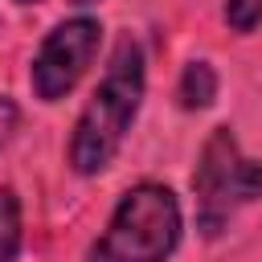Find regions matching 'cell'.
<instances>
[{"mask_svg":"<svg viewBox=\"0 0 262 262\" xmlns=\"http://www.w3.org/2000/svg\"><path fill=\"white\" fill-rule=\"evenodd\" d=\"M20 4H37V0H20Z\"/></svg>","mask_w":262,"mask_h":262,"instance_id":"obj_10","label":"cell"},{"mask_svg":"<svg viewBox=\"0 0 262 262\" xmlns=\"http://www.w3.org/2000/svg\"><path fill=\"white\" fill-rule=\"evenodd\" d=\"M20 250V201L12 188H0V262H12Z\"/></svg>","mask_w":262,"mask_h":262,"instance_id":"obj_6","label":"cell"},{"mask_svg":"<svg viewBox=\"0 0 262 262\" xmlns=\"http://www.w3.org/2000/svg\"><path fill=\"white\" fill-rule=\"evenodd\" d=\"M16 131V106L8 98H0V147L8 143V135Z\"/></svg>","mask_w":262,"mask_h":262,"instance_id":"obj_8","label":"cell"},{"mask_svg":"<svg viewBox=\"0 0 262 262\" xmlns=\"http://www.w3.org/2000/svg\"><path fill=\"white\" fill-rule=\"evenodd\" d=\"M98 37H102V29H98V20H90V16L61 20V25L41 41V49H37V57H33V90H37V98H45V102L66 98V94L78 86V78L86 74V66L94 61Z\"/></svg>","mask_w":262,"mask_h":262,"instance_id":"obj_4","label":"cell"},{"mask_svg":"<svg viewBox=\"0 0 262 262\" xmlns=\"http://www.w3.org/2000/svg\"><path fill=\"white\" fill-rule=\"evenodd\" d=\"M180 242V205L164 184L123 192L106 233L90 246V262H164Z\"/></svg>","mask_w":262,"mask_h":262,"instance_id":"obj_2","label":"cell"},{"mask_svg":"<svg viewBox=\"0 0 262 262\" xmlns=\"http://www.w3.org/2000/svg\"><path fill=\"white\" fill-rule=\"evenodd\" d=\"M213 98H217V74H213V66L209 61H192L184 70V78H180V102L188 111H196V106H209Z\"/></svg>","mask_w":262,"mask_h":262,"instance_id":"obj_5","label":"cell"},{"mask_svg":"<svg viewBox=\"0 0 262 262\" xmlns=\"http://www.w3.org/2000/svg\"><path fill=\"white\" fill-rule=\"evenodd\" d=\"M225 20L237 33H250L262 20V0H225Z\"/></svg>","mask_w":262,"mask_h":262,"instance_id":"obj_7","label":"cell"},{"mask_svg":"<svg viewBox=\"0 0 262 262\" xmlns=\"http://www.w3.org/2000/svg\"><path fill=\"white\" fill-rule=\"evenodd\" d=\"M139 98H143V53L131 37H119L98 90L82 106V115L74 123V135H70L74 172L94 176L115 160V151H119L135 111H139Z\"/></svg>","mask_w":262,"mask_h":262,"instance_id":"obj_1","label":"cell"},{"mask_svg":"<svg viewBox=\"0 0 262 262\" xmlns=\"http://www.w3.org/2000/svg\"><path fill=\"white\" fill-rule=\"evenodd\" d=\"M74 4H94V0H74Z\"/></svg>","mask_w":262,"mask_h":262,"instance_id":"obj_9","label":"cell"},{"mask_svg":"<svg viewBox=\"0 0 262 262\" xmlns=\"http://www.w3.org/2000/svg\"><path fill=\"white\" fill-rule=\"evenodd\" d=\"M192 192H196V221L209 237H217L229 217L262 196V164L246 160L237 151V139L229 127H217L209 143L201 147V164L192 172Z\"/></svg>","mask_w":262,"mask_h":262,"instance_id":"obj_3","label":"cell"}]
</instances>
